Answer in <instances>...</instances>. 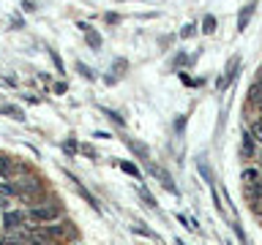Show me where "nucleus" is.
Listing matches in <instances>:
<instances>
[{
  "mask_svg": "<svg viewBox=\"0 0 262 245\" xmlns=\"http://www.w3.org/2000/svg\"><path fill=\"white\" fill-rule=\"evenodd\" d=\"M60 215V210L57 207H33L30 210V220H38V224H44V220H55Z\"/></svg>",
  "mask_w": 262,
  "mask_h": 245,
  "instance_id": "1",
  "label": "nucleus"
},
{
  "mask_svg": "<svg viewBox=\"0 0 262 245\" xmlns=\"http://www.w3.org/2000/svg\"><path fill=\"white\" fill-rule=\"evenodd\" d=\"M254 8H257V0H249L243 8H241V14H237V30H246L249 28V22H251V16H254Z\"/></svg>",
  "mask_w": 262,
  "mask_h": 245,
  "instance_id": "2",
  "label": "nucleus"
},
{
  "mask_svg": "<svg viewBox=\"0 0 262 245\" xmlns=\"http://www.w3.org/2000/svg\"><path fill=\"white\" fill-rule=\"evenodd\" d=\"M79 30H85V38H88L90 46H93V49H101V36H98V33L90 28L88 22H79Z\"/></svg>",
  "mask_w": 262,
  "mask_h": 245,
  "instance_id": "3",
  "label": "nucleus"
},
{
  "mask_svg": "<svg viewBox=\"0 0 262 245\" xmlns=\"http://www.w3.org/2000/svg\"><path fill=\"white\" fill-rule=\"evenodd\" d=\"M237 65H241V60H237V57H232V60H229V68H227V77H221V79L216 82V87H219V90H224V87L229 85V82L235 79V71H237Z\"/></svg>",
  "mask_w": 262,
  "mask_h": 245,
  "instance_id": "4",
  "label": "nucleus"
},
{
  "mask_svg": "<svg viewBox=\"0 0 262 245\" xmlns=\"http://www.w3.org/2000/svg\"><path fill=\"white\" fill-rule=\"evenodd\" d=\"M22 220H25L22 212H6V215H3V226H6V229H16Z\"/></svg>",
  "mask_w": 262,
  "mask_h": 245,
  "instance_id": "5",
  "label": "nucleus"
},
{
  "mask_svg": "<svg viewBox=\"0 0 262 245\" xmlns=\"http://www.w3.org/2000/svg\"><path fill=\"white\" fill-rule=\"evenodd\" d=\"M0 114H8V117H14V120H25V112L19 109V106H14V104L0 106Z\"/></svg>",
  "mask_w": 262,
  "mask_h": 245,
  "instance_id": "6",
  "label": "nucleus"
},
{
  "mask_svg": "<svg viewBox=\"0 0 262 245\" xmlns=\"http://www.w3.org/2000/svg\"><path fill=\"white\" fill-rule=\"evenodd\" d=\"M19 166H14L11 163V158H6V155H0V172H3V175H11V172H16Z\"/></svg>",
  "mask_w": 262,
  "mask_h": 245,
  "instance_id": "7",
  "label": "nucleus"
},
{
  "mask_svg": "<svg viewBox=\"0 0 262 245\" xmlns=\"http://www.w3.org/2000/svg\"><path fill=\"white\" fill-rule=\"evenodd\" d=\"M128 147L139 155V158H147V147H145V144H139L137 139H128Z\"/></svg>",
  "mask_w": 262,
  "mask_h": 245,
  "instance_id": "8",
  "label": "nucleus"
},
{
  "mask_svg": "<svg viewBox=\"0 0 262 245\" xmlns=\"http://www.w3.org/2000/svg\"><path fill=\"white\" fill-rule=\"evenodd\" d=\"M251 134H243V144H241V150H243V155H251V150H254V144H251Z\"/></svg>",
  "mask_w": 262,
  "mask_h": 245,
  "instance_id": "9",
  "label": "nucleus"
},
{
  "mask_svg": "<svg viewBox=\"0 0 262 245\" xmlns=\"http://www.w3.org/2000/svg\"><path fill=\"white\" fill-rule=\"evenodd\" d=\"M251 136L257 139V142H262V120H257V122L251 126Z\"/></svg>",
  "mask_w": 262,
  "mask_h": 245,
  "instance_id": "10",
  "label": "nucleus"
},
{
  "mask_svg": "<svg viewBox=\"0 0 262 245\" xmlns=\"http://www.w3.org/2000/svg\"><path fill=\"white\" fill-rule=\"evenodd\" d=\"M243 180H246V185H254V183H257V172H254V169H246V172H243Z\"/></svg>",
  "mask_w": 262,
  "mask_h": 245,
  "instance_id": "11",
  "label": "nucleus"
},
{
  "mask_svg": "<svg viewBox=\"0 0 262 245\" xmlns=\"http://www.w3.org/2000/svg\"><path fill=\"white\" fill-rule=\"evenodd\" d=\"M202 28H205V33H216V19H213V16H205Z\"/></svg>",
  "mask_w": 262,
  "mask_h": 245,
  "instance_id": "12",
  "label": "nucleus"
},
{
  "mask_svg": "<svg viewBox=\"0 0 262 245\" xmlns=\"http://www.w3.org/2000/svg\"><path fill=\"white\" fill-rule=\"evenodd\" d=\"M120 169L126 172V175H134V177H139V169L134 166V163H126V161H123V163H120Z\"/></svg>",
  "mask_w": 262,
  "mask_h": 245,
  "instance_id": "13",
  "label": "nucleus"
},
{
  "mask_svg": "<svg viewBox=\"0 0 262 245\" xmlns=\"http://www.w3.org/2000/svg\"><path fill=\"white\" fill-rule=\"evenodd\" d=\"M77 71H79V74H82V77H85V79H93V71H90L85 63H77Z\"/></svg>",
  "mask_w": 262,
  "mask_h": 245,
  "instance_id": "14",
  "label": "nucleus"
},
{
  "mask_svg": "<svg viewBox=\"0 0 262 245\" xmlns=\"http://www.w3.org/2000/svg\"><path fill=\"white\" fill-rule=\"evenodd\" d=\"M180 36H183V38H191V36H194V24H186V28L180 30Z\"/></svg>",
  "mask_w": 262,
  "mask_h": 245,
  "instance_id": "15",
  "label": "nucleus"
},
{
  "mask_svg": "<svg viewBox=\"0 0 262 245\" xmlns=\"http://www.w3.org/2000/svg\"><path fill=\"white\" fill-rule=\"evenodd\" d=\"M49 55H52V60H55V68L63 74V60H60V57H57V52H49Z\"/></svg>",
  "mask_w": 262,
  "mask_h": 245,
  "instance_id": "16",
  "label": "nucleus"
},
{
  "mask_svg": "<svg viewBox=\"0 0 262 245\" xmlns=\"http://www.w3.org/2000/svg\"><path fill=\"white\" fill-rule=\"evenodd\" d=\"M134 229H137V232H139V234H145V237H153V232H147V229H145L142 224H137Z\"/></svg>",
  "mask_w": 262,
  "mask_h": 245,
  "instance_id": "17",
  "label": "nucleus"
},
{
  "mask_svg": "<svg viewBox=\"0 0 262 245\" xmlns=\"http://www.w3.org/2000/svg\"><path fill=\"white\" fill-rule=\"evenodd\" d=\"M63 147H66V150H71V153H74V150H77V142H74V139H69V142H66Z\"/></svg>",
  "mask_w": 262,
  "mask_h": 245,
  "instance_id": "18",
  "label": "nucleus"
},
{
  "mask_svg": "<svg viewBox=\"0 0 262 245\" xmlns=\"http://www.w3.org/2000/svg\"><path fill=\"white\" fill-rule=\"evenodd\" d=\"M259 158H262V155H259Z\"/></svg>",
  "mask_w": 262,
  "mask_h": 245,
  "instance_id": "19",
  "label": "nucleus"
}]
</instances>
